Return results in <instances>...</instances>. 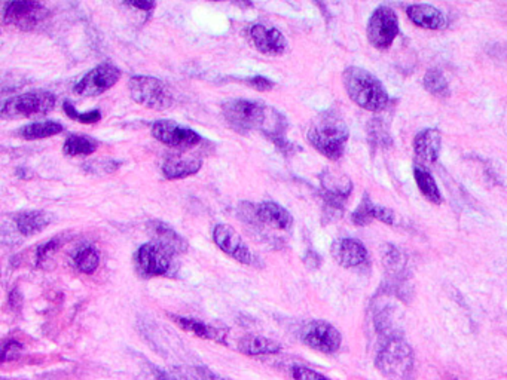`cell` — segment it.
Wrapping results in <instances>:
<instances>
[{
	"mask_svg": "<svg viewBox=\"0 0 507 380\" xmlns=\"http://www.w3.org/2000/svg\"><path fill=\"white\" fill-rule=\"evenodd\" d=\"M222 112L233 130H260L269 140L285 137V118L265 104L250 100H228L222 104Z\"/></svg>",
	"mask_w": 507,
	"mask_h": 380,
	"instance_id": "1",
	"label": "cell"
},
{
	"mask_svg": "<svg viewBox=\"0 0 507 380\" xmlns=\"http://www.w3.org/2000/svg\"><path fill=\"white\" fill-rule=\"evenodd\" d=\"M348 137L345 122L332 112L320 114L307 134L309 144L330 161H338L344 154Z\"/></svg>",
	"mask_w": 507,
	"mask_h": 380,
	"instance_id": "2",
	"label": "cell"
},
{
	"mask_svg": "<svg viewBox=\"0 0 507 380\" xmlns=\"http://www.w3.org/2000/svg\"><path fill=\"white\" fill-rule=\"evenodd\" d=\"M344 86L351 100L370 112H379L388 104V94L376 77L360 67H348L344 74Z\"/></svg>",
	"mask_w": 507,
	"mask_h": 380,
	"instance_id": "3",
	"label": "cell"
},
{
	"mask_svg": "<svg viewBox=\"0 0 507 380\" xmlns=\"http://www.w3.org/2000/svg\"><path fill=\"white\" fill-rule=\"evenodd\" d=\"M375 366L392 380H412L415 372L414 350L403 339L392 337L378 350Z\"/></svg>",
	"mask_w": 507,
	"mask_h": 380,
	"instance_id": "4",
	"label": "cell"
},
{
	"mask_svg": "<svg viewBox=\"0 0 507 380\" xmlns=\"http://www.w3.org/2000/svg\"><path fill=\"white\" fill-rule=\"evenodd\" d=\"M55 106V95L48 91H32L8 99L0 110L5 119L32 118L51 112Z\"/></svg>",
	"mask_w": 507,
	"mask_h": 380,
	"instance_id": "5",
	"label": "cell"
},
{
	"mask_svg": "<svg viewBox=\"0 0 507 380\" xmlns=\"http://www.w3.org/2000/svg\"><path fill=\"white\" fill-rule=\"evenodd\" d=\"M131 99L148 109L165 110L173 104V95L162 81L151 76H134L128 82Z\"/></svg>",
	"mask_w": 507,
	"mask_h": 380,
	"instance_id": "6",
	"label": "cell"
},
{
	"mask_svg": "<svg viewBox=\"0 0 507 380\" xmlns=\"http://www.w3.org/2000/svg\"><path fill=\"white\" fill-rule=\"evenodd\" d=\"M50 15V9L39 2H9L3 8V23L19 30L30 32L44 23Z\"/></svg>",
	"mask_w": 507,
	"mask_h": 380,
	"instance_id": "7",
	"label": "cell"
},
{
	"mask_svg": "<svg viewBox=\"0 0 507 380\" xmlns=\"http://www.w3.org/2000/svg\"><path fill=\"white\" fill-rule=\"evenodd\" d=\"M399 33V21L396 12L388 6H379L370 15L367 23V39L378 50H387L392 46Z\"/></svg>",
	"mask_w": 507,
	"mask_h": 380,
	"instance_id": "8",
	"label": "cell"
},
{
	"mask_svg": "<svg viewBox=\"0 0 507 380\" xmlns=\"http://www.w3.org/2000/svg\"><path fill=\"white\" fill-rule=\"evenodd\" d=\"M121 79V70L112 64H100L84 74L75 85V94L81 97H95L106 92Z\"/></svg>",
	"mask_w": 507,
	"mask_h": 380,
	"instance_id": "9",
	"label": "cell"
},
{
	"mask_svg": "<svg viewBox=\"0 0 507 380\" xmlns=\"http://www.w3.org/2000/svg\"><path fill=\"white\" fill-rule=\"evenodd\" d=\"M152 135L173 149L188 150L201 141V135L173 121H158L152 125Z\"/></svg>",
	"mask_w": 507,
	"mask_h": 380,
	"instance_id": "10",
	"label": "cell"
},
{
	"mask_svg": "<svg viewBox=\"0 0 507 380\" xmlns=\"http://www.w3.org/2000/svg\"><path fill=\"white\" fill-rule=\"evenodd\" d=\"M173 252L161 247L160 243L148 242L139 248L135 260L142 275L153 278L169 274L173 266Z\"/></svg>",
	"mask_w": 507,
	"mask_h": 380,
	"instance_id": "11",
	"label": "cell"
},
{
	"mask_svg": "<svg viewBox=\"0 0 507 380\" xmlns=\"http://www.w3.org/2000/svg\"><path fill=\"white\" fill-rule=\"evenodd\" d=\"M300 337L307 346L323 354L336 352L343 342L339 331L326 321H311L302 330Z\"/></svg>",
	"mask_w": 507,
	"mask_h": 380,
	"instance_id": "12",
	"label": "cell"
},
{
	"mask_svg": "<svg viewBox=\"0 0 507 380\" xmlns=\"http://www.w3.org/2000/svg\"><path fill=\"white\" fill-rule=\"evenodd\" d=\"M213 241L216 242V246L227 252L229 257L237 260L242 265H250L255 266L258 265V257L253 254L247 243L242 241V238L238 233L233 230L231 226L227 225H218L213 229Z\"/></svg>",
	"mask_w": 507,
	"mask_h": 380,
	"instance_id": "13",
	"label": "cell"
},
{
	"mask_svg": "<svg viewBox=\"0 0 507 380\" xmlns=\"http://www.w3.org/2000/svg\"><path fill=\"white\" fill-rule=\"evenodd\" d=\"M321 188H323L326 203L334 210H343L344 202L350 197L353 183L347 175L326 170L321 174Z\"/></svg>",
	"mask_w": 507,
	"mask_h": 380,
	"instance_id": "14",
	"label": "cell"
},
{
	"mask_svg": "<svg viewBox=\"0 0 507 380\" xmlns=\"http://www.w3.org/2000/svg\"><path fill=\"white\" fill-rule=\"evenodd\" d=\"M250 37L262 54L281 55L286 52V39L276 27H269L267 24H255L250 28Z\"/></svg>",
	"mask_w": 507,
	"mask_h": 380,
	"instance_id": "15",
	"label": "cell"
},
{
	"mask_svg": "<svg viewBox=\"0 0 507 380\" xmlns=\"http://www.w3.org/2000/svg\"><path fill=\"white\" fill-rule=\"evenodd\" d=\"M332 256L341 266L357 268L367 260V250L357 239L341 238L332 243Z\"/></svg>",
	"mask_w": 507,
	"mask_h": 380,
	"instance_id": "16",
	"label": "cell"
},
{
	"mask_svg": "<svg viewBox=\"0 0 507 380\" xmlns=\"http://www.w3.org/2000/svg\"><path fill=\"white\" fill-rule=\"evenodd\" d=\"M253 216L262 223V225H268L271 228H276L280 230H286L291 226L294 219H291L290 212L281 207L277 202H260L258 206L253 207Z\"/></svg>",
	"mask_w": 507,
	"mask_h": 380,
	"instance_id": "17",
	"label": "cell"
},
{
	"mask_svg": "<svg viewBox=\"0 0 507 380\" xmlns=\"http://www.w3.org/2000/svg\"><path fill=\"white\" fill-rule=\"evenodd\" d=\"M170 318L178 324L182 330L189 331V333L198 336L201 339L213 340L218 343H227V336H228V328L222 326H214L207 324L204 321L195 319V318H186V317H178V315H170Z\"/></svg>",
	"mask_w": 507,
	"mask_h": 380,
	"instance_id": "18",
	"label": "cell"
},
{
	"mask_svg": "<svg viewBox=\"0 0 507 380\" xmlns=\"http://www.w3.org/2000/svg\"><path fill=\"white\" fill-rule=\"evenodd\" d=\"M202 167V161L191 154H170L162 163V174L169 180L186 179L197 174Z\"/></svg>",
	"mask_w": 507,
	"mask_h": 380,
	"instance_id": "19",
	"label": "cell"
},
{
	"mask_svg": "<svg viewBox=\"0 0 507 380\" xmlns=\"http://www.w3.org/2000/svg\"><path fill=\"white\" fill-rule=\"evenodd\" d=\"M441 146H442V137L441 132L437 130L428 128L418 132L414 140V150L417 154V159L423 165L434 163L439 158Z\"/></svg>",
	"mask_w": 507,
	"mask_h": 380,
	"instance_id": "20",
	"label": "cell"
},
{
	"mask_svg": "<svg viewBox=\"0 0 507 380\" xmlns=\"http://www.w3.org/2000/svg\"><path fill=\"white\" fill-rule=\"evenodd\" d=\"M149 230L151 235L153 237V242L160 243L161 247L169 250L173 254H183L188 250V242L184 238H182L178 232L171 229L169 225H165L162 221H151L149 223Z\"/></svg>",
	"mask_w": 507,
	"mask_h": 380,
	"instance_id": "21",
	"label": "cell"
},
{
	"mask_svg": "<svg viewBox=\"0 0 507 380\" xmlns=\"http://www.w3.org/2000/svg\"><path fill=\"white\" fill-rule=\"evenodd\" d=\"M406 14L415 26L427 30H442L446 26V18L441 9L432 5H411L406 9Z\"/></svg>",
	"mask_w": 507,
	"mask_h": 380,
	"instance_id": "22",
	"label": "cell"
},
{
	"mask_svg": "<svg viewBox=\"0 0 507 380\" xmlns=\"http://www.w3.org/2000/svg\"><path fill=\"white\" fill-rule=\"evenodd\" d=\"M375 219L383 223H387V225H393L394 212L385 207L375 206V203L369 199V194L366 193L357 210L353 212V221L357 226H365Z\"/></svg>",
	"mask_w": 507,
	"mask_h": 380,
	"instance_id": "23",
	"label": "cell"
},
{
	"mask_svg": "<svg viewBox=\"0 0 507 380\" xmlns=\"http://www.w3.org/2000/svg\"><path fill=\"white\" fill-rule=\"evenodd\" d=\"M17 230L24 237L41 233L52 221V216L45 211H21L14 217Z\"/></svg>",
	"mask_w": 507,
	"mask_h": 380,
	"instance_id": "24",
	"label": "cell"
},
{
	"mask_svg": "<svg viewBox=\"0 0 507 380\" xmlns=\"http://www.w3.org/2000/svg\"><path fill=\"white\" fill-rule=\"evenodd\" d=\"M238 348L242 354L247 355H271L277 354L280 350V345L274 342V340L253 334L242 337Z\"/></svg>",
	"mask_w": 507,
	"mask_h": 380,
	"instance_id": "25",
	"label": "cell"
},
{
	"mask_svg": "<svg viewBox=\"0 0 507 380\" xmlns=\"http://www.w3.org/2000/svg\"><path fill=\"white\" fill-rule=\"evenodd\" d=\"M63 131V125L54 122V121H46V122H35L30 125H26L24 128L19 130V135L26 140H41L52 137V135L60 134Z\"/></svg>",
	"mask_w": 507,
	"mask_h": 380,
	"instance_id": "26",
	"label": "cell"
},
{
	"mask_svg": "<svg viewBox=\"0 0 507 380\" xmlns=\"http://www.w3.org/2000/svg\"><path fill=\"white\" fill-rule=\"evenodd\" d=\"M73 265L82 274H94L100 265V252L93 246H84L75 252Z\"/></svg>",
	"mask_w": 507,
	"mask_h": 380,
	"instance_id": "27",
	"label": "cell"
},
{
	"mask_svg": "<svg viewBox=\"0 0 507 380\" xmlns=\"http://www.w3.org/2000/svg\"><path fill=\"white\" fill-rule=\"evenodd\" d=\"M414 175H415V181L418 184V188H420V190H421V193L424 194V197L433 203H441L442 197H441V192H439L437 184L433 179V175L423 167H415Z\"/></svg>",
	"mask_w": 507,
	"mask_h": 380,
	"instance_id": "28",
	"label": "cell"
},
{
	"mask_svg": "<svg viewBox=\"0 0 507 380\" xmlns=\"http://www.w3.org/2000/svg\"><path fill=\"white\" fill-rule=\"evenodd\" d=\"M99 149V143L84 135H72L66 140L63 152L67 156H84L91 154Z\"/></svg>",
	"mask_w": 507,
	"mask_h": 380,
	"instance_id": "29",
	"label": "cell"
},
{
	"mask_svg": "<svg viewBox=\"0 0 507 380\" xmlns=\"http://www.w3.org/2000/svg\"><path fill=\"white\" fill-rule=\"evenodd\" d=\"M424 88L425 90L437 97H446L450 94V86L445 76L439 70H428L424 76Z\"/></svg>",
	"mask_w": 507,
	"mask_h": 380,
	"instance_id": "30",
	"label": "cell"
},
{
	"mask_svg": "<svg viewBox=\"0 0 507 380\" xmlns=\"http://www.w3.org/2000/svg\"><path fill=\"white\" fill-rule=\"evenodd\" d=\"M119 168V162L112 161V159H95L91 162H86L84 165V170L94 175H106L116 171Z\"/></svg>",
	"mask_w": 507,
	"mask_h": 380,
	"instance_id": "31",
	"label": "cell"
},
{
	"mask_svg": "<svg viewBox=\"0 0 507 380\" xmlns=\"http://www.w3.org/2000/svg\"><path fill=\"white\" fill-rule=\"evenodd\" d=\"M63 109H64L66 114L69 116L70 119L77 121L81 123H95V122H99L102 119V113L99 110H93V112H88V113H79L76 110V107L73 104H70L69 101H64Z\"/></svg>",
	"mask_w": 507,
	"mask_h": 380,
	"instance_id": "32",
	"label": "cell"
},
{
	"mask_svg": "<svg viewBox=\"0 0 507 380\" xmlns=\"http://www.w3.org/2000/svg\"><path fill=\"white\" fill-rule=\"evenodd\" d=\"M61 246V242L58 239H51L50 242L44 243V246H41L37 248L36 251V261L37 265L41 266L42 263H46L48 260H51V257L55 254V251L58 250V247Z\"/></svg>",
	"mask_w": 507,
	"mask_h": 380,
	"instance_id": "33",
	"label": "cell"
},
{
	"mask_svg": "<svg viewBox=\"0 0 507 380\" xmlns=\"http://www.w3.org/2000/svg\"><path fill=\"white\" fill-rule=\"evenodd\" d=\"M291 377H294V380H330L326 376L314 372V370L300 366L291 368Z\"/></svg>",
	"mask_w": 507,
	"mask_h": 380,
	"instance_id": "34",
	"label": "cell"
},
{
	"mask_svg": "<svg viewBox=\"0 0 507 380\" xmlns=\"http://www.w3.org/2000/svg\"><path fill=\"white\" fill-rule=\"evenodd\" d=\"M247 82L251 88H255L256 91H260V92L271 91L272 88H274V83H272L269 79H267V77H263V76L250 77V79H247Z\"/></svg>",
	"mask_w": 507,
	"mask_h": 380,
	"instance_id": "35",
	"label": "cell"
},
{
	"mask_svg": "<svg viewBox=\"0 0 507 380\" xmlns=\"http://www.w3.org/2000/svg\"><path fill=\"white\" fill-rule=\"evenodd\" d=\"M23 350V346L19 345L18 342H14V340H11V342L5 343L3 346V354H2V361H9V359H14L19 355V352Z\"/></svg>",
	"mask_w": 507,
	"mask_h": 380,
	"instance_id": "36",
	"label": "cell"
},
{
	"mask_svg": "<svg viewBox=\"0 0 507 380\" xmlns=\"http://www.w3.org/2000/svg\"><path fill=\"white\" fill-rule=\"evenodd\" d=\"M153 374H155V377H157V380H191L186 376L171 373V372H165V370H161L158 367L153 368Z\"/></svg>",
	"mask_w": 507,
	"mask_h": 380,
	"instance_id": "37",
	"label": "cell"
},
{
	"mask_svg": "<svg viewBox=\"0 0 507 380\" xmlns=\"http://www.w3.org/2000/svg\"><path fill=\"white\" fill-rule=\"evenodd\" d=\"M126 5L131 6V8H137V9H140V11H144V12H151L152 9L155 8L153 2H130Z\"/></svg>",
	"mask_w": 507,
	"mask_h": 380,
	"instance_id": "38",
	"label": "cell"
},
{
	"mask_svg": "<svg viewBox=\"0 0 507 380\" xmlns=\"http://www.w3.org/2000/svg\"><path fill=\"white\" fill-rule=\"evenodd\" d=\"M200 372H201V374H204L207 379H211V380H229V379H225V377H220L219 374L210 372V370H207V368H200Z\"/></svg>",
	"mask_w": 507,
	"mask_h": 380,
	"instance_id": "39",
	"label": "cell"
}]
</instances>
